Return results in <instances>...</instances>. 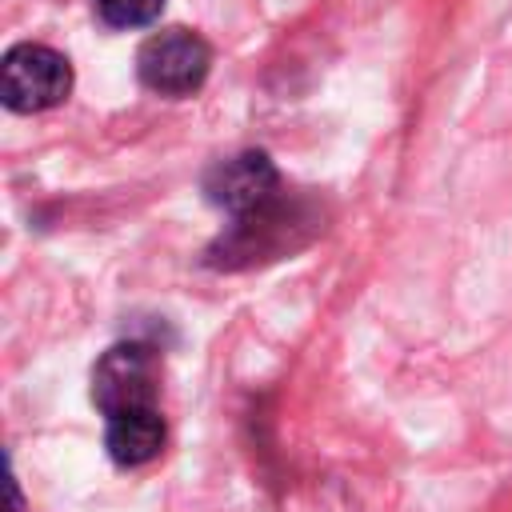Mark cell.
I'll return each mask as SVG.
<instances>
[{
    "mask_svg": "<svg viewBox=\"0 0 512 512\" xmlns=\"http://www.w3.org/2000/svg\"><path fill=\"white\" fill-rule=\"evenodd\" d=\"M212 68V48L204 36L188 32V28H164L156 36H148L136 52V76L148 92L156 96H192L200 92V84L208 80Z\"/></svg>",
    "mask_w": 512,
    "mask_h": 512,
    "instance_id": "cell-1",
    "label": "cell"
},
{
    "mask_svg": "<svg viewBox=\"0 0 512 512\" xmlns=\"http://www.w3.org/2000/svg\"><path fill=\"white\" fill-rule=\"evenodd\" d=\"M72 92V64L48 44H16L0 64V96L12 112H44Z\"/></svg>",
    "mask_w": 512,
    "mask_h": 512,
    "instance_id": "cell-2",
    "label": "cell"
},
{
    "mask_svg": "<svg viewBox=\"0 0 512 512\" xmlns=\"http://www.w3.org/2000/svg\"><path fill=\"white\" fill-rule=\"evenodd\" d=\"M160 392V364L148 344H112L96 368H92V404L104 416L136 412V408H156Z\"/></svg>",
    "mask_w": 512,
    "mask_h": 512,
    "instance_id": "cell-3",
    "label": "cell"
},
{
    "mask_svg": "<svg viewBox=\"0 0 512 512\" xmlns=\"http://www.w3.org/2000/svg\"><path fill=\"white\" fill-rule=\"evenodd\" d=\"M296 212L280 204V196L248 216H236V224L208 248V264L216 268H244L256 260H272L276 252L292 248V228H296Z\"/></svg>",
    "mask_w": 512,
    "mask_h": 512,
    "instance_id": "cell-4",
    "label": "cell"
},
{
    "mask_svg": "<svg viewBox=\"0 0 512 512\" xmlns=\"http://www.w3.org/2000/svg\"><path fill=\"white\" fill-rule=\"evenodd\" d=\"M204 196L232 216H248L280 196V172L264 152H236L208 168Z\"/></svg>",
    "mask_w": 512,
    "mask_h": 512,
    "instance_id": "cell-5",
    "label": "cell"
},
{
    "mask_svg": "<svg viewBox=\"0 0 512 512\" xmlns=\"http://www.w3.org/2000/svg\"><path fill=\"white\" fill-rule=\"evenodd\" d=\"M164 416L156 408H136V412H120L108 416L104 428V448L120 468H140L148 460L160 456L164 448Z\"/></svg>",
    "mask_w": 512,
    "mask_h": 512,
    "instance_id": "cell-6",
    "label": "cell"
},
{
    "mask_svg": "<svg viewBox=\"0 0 512 512\" xmlns=\"http://www.w3.org/2000/svg\"><path fill=\"white\" fill-rule=\"evenodd\" d=\"M96 4V16L108 24V28H144L160 16L164 0H92Z\"/></svg>",
    "mask_w": 512,
    "mask_h": 512,
    "instance_id": "cell-7",
    "label": "cell"
}]
</instances>
